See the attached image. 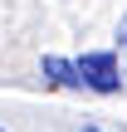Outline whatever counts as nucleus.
I'll return each mask as SVG.
<instances>
[{"label": "nucleus", "mask_w": 127, "mask_h": 132, "mask_svg": "<svg viewBox=\"0 0 127 132\" xmlns=\"http://www.w3.org/2000/svg\"><path fill=\"white\" fill-rule=\"evenodd\" d=\"M83 132H98V127H83Z\"/></svg>", "instance_id": "obj_3"}, {"label": "nucleus", "mask_w": 127, "mask_h": 132, "mask_svg": "<svg viewBox=\"0 0 127 132\" xmlns=\"http://www.w3.org/2000/svg\"><path fill=\"white\" fill-rule=\"evenodd\" d=\"M44 73H49V83H59V88H83V83H78V69H73L69 59H54V54H49V59H44Z\"/></svg>", "instance_id": "obj_2"}, {"label": "nucleus", "mask_w": 127, "mask_h": 132, "mask_svg": "<svg viewBox=\"0 0 127 132\" xmlns=\"http://www.w3.org/2000/svg\"><path fill=\"white\" fill-rule=\"evenodd\" d=\"M0 132H5V127H0Z\"/></svg>", "instance_id": "obj_4"}, {"label": "nucleus", "mask_w": 127, "mask_h": 132, "mask_svg": "<svg viewBox=\"0 0 127 132\" xmlns=\"http://www.w3.org/2000/svg\"><path fill=\"white\" fill-rule=\"evenodd\" d=\"M73 69H78V83L93 88V93H117V83H122L117 78V54H108V49L103 54H83Z\"/></svg>", "instance_id": "obj_1"}]
</instances>
